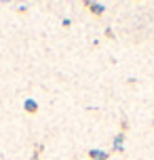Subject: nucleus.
Instances as JSON below:
<instances>
[{"label": "nucleus", "mask_w": 154, "mask_h": 160, "mask_svg": "<svg viewBox=\"0 0 154 160\" xmlns=\"http://www.w3.org/2000/svg\"><path fill=\"white\" fill-rule=\"evenodd\" d=\"M36 108H38L36 101H32V99H28V101H25V110H28V112H36Z\"/></svg>", "instance_id": "1"}, {"label": "nucleus", "mask_w": 154, "mask_h": 160, "mask_svg": "<svg viewBox=\"0 0 154 160\" xmlns=\"http://www.w3.org/2000/svg\"><path fill=\"white\" fill-rule=\"evenodd\" d=\"M91 158H97V160H105V154H104V152H99V150H93V152H91Z\"/></svg>", "instance_id": "2"}, {"label": "nucleus", "mask_w": 154, "mask_h": 160, "mask_svg": "<svg viewBox=\"0 0 154 160\" xmlns=\"http://www.w3.org/2000/svg\"><path fill=\"white\" fill-rule=\"evenodd\" d=\"M89 7L93 8V13H104V4H93V2H91Z\"/></svg>", "instance_id": "3"}, {"label": "nucleus", "mask_w": 154, "mask_h": 160, "mask_svg": "<svg viewBox=\"0 0 154 160\" xmlns=\"http://www.w3.org/2000/svg\"><path fill=\"white\" fill-rule=\"evenodd\" d=\"M122 137H116V139H114V148H116V150H121V148H122Z\"/></svg>", "instance_id": "4"}]
</instances>
